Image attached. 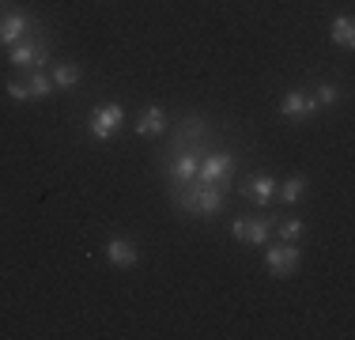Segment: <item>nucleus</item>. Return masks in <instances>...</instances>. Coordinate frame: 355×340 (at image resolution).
<instances>
[{
  "label": "nucleus",
  "instance_id": "6",
  "mask_svg": "<svg viewBox=\"0 0 355 340\" xmlns=\"http://www.w3.org/2000/svg\"><path fill=\"white\" fill-rule=\"evenodd\" d=\"M121 125H125V110L117 106V102H103V106H95L87 114V136L95 144H106Z\"/></svg>",
  "mask_w": 355,
  "mask_h": 340
},
{
  "label": "nucleus",
  "instance_id": "19",
  "mask_svg": "<svg viewBox=\"0 0 355 340\" xmlns=\"http://www.w3.org/2000/svg\"><path fill=\"white\" fill-rule=\"evenodd\" d=\"M340 95H344V91L336 87V83H321V87L314 91V102H318V110H325V106H336Z\"/></svg>",
  "mask_w": 355,
  "mask_h": 340
},
{
  "label": "nucleus",
  "instance_id": "16",
  "mask_svg": "<svg viewBox=\"0 0 355 340\" xmlns=\"http://www.w3.org/2000/svg\"><path fill=\"white\" fill-rule=\"evenodd\" d=\"M329 38H333V46L352 49L355 46V19L352 15H336V19L329 23Z\"/></svg>",
  "mask_w": 355,
  "mask_h": 340
},
{
  "label": "nucleus",
  "instance_id": "13",
  "mask_svg": "<svg viewBox=\"0 0 355 340\" xmlns=\"http://www.w3.org/2000/svg\"><path fill=\"white\" fill-rule=\"evenodd\" d=\"M132 133H137V136H159V133H166V110L163 106H144L140 117L132 121Z\"/></svg>",
  "mask_w": 355,
  "mask_h": 340
},
{
  "label": "nucleus",
  "instance_id": "7",
  "mask_svg": "<svg viewBox=\"0 0 355 340\" xmlns=\"http://www.w3.org/2000/svg\"><path fill=\"white\" fill-rule=\"evenodd\" d=\"M276 219L280 216H242L231 223V235L246 246H268L272 242V231H276Z\"/></svg>",
  "mask_w": 355,
  "mask_h": 340
},
{
  "label": "nucleus",
  "instance_id": "15",
  "mask_svg": "<svg viewBox=\"0 0 355 340\" xmlns=\"http://www.w3.org/2000/svg\"><path fill=\"white\" fill-rule=\"evenodd\" d=\"M23 87H27L31 102H42V99H49V95H53V80H49V72H46V68H31V72L23 76Z\"/></svg>",
  "mask_w": 355,
  "mask_h": 340
},
{
  "label": "nucleus",
  "instance_id": "4",
  "mask_svg": "<svg viewBox=\"0 0 355 340\" xmlns=\"http://www.w3.org/2000/svg\"><path fill=\"white\" fill-rule=\"evenodd\" d=\"M8 61H12V68H23V72H31V68H46L49 61H53L46 31L38 27L31 38H23L19 46H8Z\"/></svg>",
  "mask_w": 355,
  "mask_h": 340
},
{
  "label": "nucleus",
  "instance_id": "11",
  "mask_svg": "<svg viewBox=\"0 0 355 340\" xmlns=\"http://www.w3.org/2000/svg\"><path fill=\"white\" fill-rule=\"evenodd\" d=\"M280 114L287 121H310V117L318 114V102H314V95H306V91H287L280 99Z\"/></svg>",
  "mask_w": 355,
  "mask_h": 340
},
{
  "label": "nucleus",
  "instance_id": "2",
  "mask_svg": "<svg viewBox=\"0 0 355 340\" xmlns=\"http://www.w3.org/2000/svg\"><path fill=\"white\" fill-rule=\"evenodd\" d=\"M212 121L208 117H200V114H185V117H178L174 121V136H171V144H166V155H208L212 151Z\"/></svg>",
  "mask_w": 355,
  "mask_h": 340
},
{
  "label": "nucleus",
  "instance_id": "17",
  "mask_svg": "<svg viewBox=\"0 0 355 340\" xmlns=\"http://www.w3.org/2000/svg\"><path fill=\"white\" fill-rule=\"evenodd\" d=\"M49 80H53V87L57 91H72L76 83L83 80V72H80V65H72V61H61L53 68V76H49Z\"/></svg>",
  "mask_w": 355,
  "mask_h": 340
},
{
  "label": "nucleus",
  "instance_id": "10",
  "mask_svg": "<svg viewBox=\"0 0 355 340\" xmlns=\"http://www.w3.org/2000/svg\"><path fill=\"white\" fill-rule=\"evenodd\" d=\"M159 170L166 174V182H189V178H197V155H166V151H159Z\"/></svg>",
  "mask_w": 355,
  "mask_h": 340
},
{
  "label": "nucleus",
  "instance_id": "14",
  "mask_svg": "<svg viewBox=\"0 0 355 340\" xmlns=\"http://www.w3.org/2000/svg\"><path fill=\"white\" fill-rule=\"evenodd\" d=\"M306 189H310L306 174H291V178H284V182L276 185V201H280L284 208H295V204L306 197Z\"/></svg>",
  "mask_w": 355,
  "mask_h": 340
},
{
  "label": "nucleus",
  "instance_id": "1",
  "mask_svg": "<svg viewBox=\"0 0 355 340\" xmlns=\"http://www.w3.org/2000/svg\"><path fill=\"white\" fill-rule=\"evenodd\" d=\"M171 204L185 216H205L216 219L219 212L227 208V189L212 182H200V178H189V182H171Z\"/></svg>",
  "mask_w": 355,
  "mask_h": 340
},
{
  "label": "nucleus",
  "instance_id": "3",
  "mask_svg": "<svg viewBox=\"0 0 355 340\" xmlns=\"http://www.w3.org/2000/svg\"><path fill=\"white\" fill-rule=\"evenodd\" d=\"M42 27L35 15H27L15 0H0V46H19Z\"/></svg>",
  "mask_w": 355,
  "mask_h": 340
},
{
  "label": "nucleus",
  "instance_id": "5",
  "mask_svg": "<svg viewBox=\"0 0 355 340\" xmlns=\"http://www.w3.org/2000/svg\"><path fill=\"white\" fill-rule=\"evenodd\" d=\"M234 170H239V159H234L227 148H216V151H208V155H200L197 178H200V182H212V185H223V189H231Z\"/></svg>",
  "mask_w": 355,
  "mask_h": 340
},
{
  "label": "nucleus",
  "instance_id": "8",
  "mask_svg": "<svg viewBox=\"0 0 355 340\" xmlns=\"http://www.w3.org/2000/svg\"><path fill=\"white\" fill-rule=\"evenodd\" d=\"M276 178L272 174H265V170H253V174H246L242 178V197L246 201H253L257 208H268V204L276 201Z\"/></svg>",
  "mask_w": 355,
  "mask_h": 340
},
{
  "label": "nucleus",
  "instance_id": "9",
  "mask_svg": "<svg viewBox=\"0 0 355 340\" xmlns=\"http://www.w3.org/2000/svg\"><path fill=\"white\" fill-rule=\"evenodd\" d=\"M265 265L272 276H291L295 269L302 265V250L295 242H280V246H268L265 250Z\"/></svg>",
  "mask_w": 355,
  "mask_h": 340
},
{
  "label": "nucleus",
  "instance_id": "12",
  "mask_svg": "<svg viewBox=\"0 0 355 340\" xmlns=\"http://www.w3.org/2000/svg\"><path fill=\"white\" fill-rule=\"evenodd\" d=\"M106 261L114 269H132L140 261V253H137V246H132V238L129 235H114L106 242Z\"/></svg>",
  "mask_w": 355,
  "mask_h": 340
},
{
  "label": "nucleus",
  "instance_id": "20",
  "mask_svg": "<svg viewBox=\"0 0 355 340\" xmlns=\"http://www.w3.org/2000/svg\"><path fill=\"white\" fill-rule=\"evenodd\" d=\"M4 95L12 99V102H31L27 87H23V80H8V83H4Z\"/></svg>",
  "mask_w": 355,
  "mask_h": 340
},
{
  "label": "nucleus",
  "instance_id": "18",
  "mask_svg": "<svg viewBox=\"0 0 355 340\" xmlns=\"http://www.w3.org/2000/svg\"><path fill=\"white\" fill-rule=\"evenodd\" d=\"M280 242H299V238H306V223L302 219H276V231H272Z\"/></svg>",
  "mask_w": 355,
  "mask_h": 340
}]
</instances>
